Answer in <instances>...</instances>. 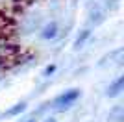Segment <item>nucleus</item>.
I'll list each match as a JSON object with an SVG mask.
<instances>
[{"label":"nucleus","mask_w":124,"mask_h":122,"mask_svg":"<svg viewBox=\"0 0 124 122\" xmlns=\"http://www.w3.org/2000/svg\"><path fill=\"white\" fill-rule=\"evenodd\" d=\"M122 91H124V76H120L119 80H115L113 83L109 85V89H108V96H109V98H115V96H119Z\"/></svg>","instance_id":"nucleus-3"},{"label":"nucleus","mask_w":124,"mask_h":122,"mask_svg":"<svg viewBox=\"0 0 124 122\" xmlns=\"http://www.w3.org/2000/svg\"><path fill=\"white\" fill-rule=\"evenodd\" d=\"M24 122H35V120H33V118H30V120H24Z\"/></svg>","instance_id":"nucleus-8"},{"label":"nucleus","mask_w":124,"mask_h":122,"mask_svg":"<svg viewBox=\"0 0 124 122\" xmlns=\"http://www.w3.org/2000/svg\"><path fill=\"white\" fill-rule=\"evenodd\" d=\"M57 31H59V26H57V22L52 20V22H48V24L41 30V37L46 39V41H52V39L57 37Z\"/></svg>","instance_id":"nucleus-2"},{"label":"nucleus","mask_w":124,"mask_h":122,"mask_svg":"<svg viewBox=\"0 0 124 122\" xmlns=\"http://www.w3.org/2000/svg\"><path fill=\"white\" fill-rule=\"evenodd\" d=\"M54 72H56V65H54V63H52V65H48L46 69H45V70H43V76H52V74H54Z\"/></svg>","instance_id":"nucleus-6"},{"label":"nucleus","mask_w":124,"mask_h":122,"mask_svg":"<svg viewBox=\"0 0 124 122\" xmlns=\"http://www.w3.org/2000/svg\"><path fill=\"white\" fill-rule=\"evenodd\" d=\"M26 111V104L24 102H19V104H15L13 107H9L8 111L4 113V117H17V115H21V113Z\"/></svg>","instance_id":"nucleus-4"},{"label":"nucleus","mask_w":124,"mask_h":122,"mask_svg":"<svg viewBox=\"0 0 124 122\" xmlns=\"http://www.w3.org/2000/svg\"><path fill=\"white\" fill-rule=\"evenodd\" d=\"M45 122H56V118H46Z\"/></svg>","instance_id":"nucleus-7"},{"label":"nucleus","mask_w":124,"mask_h":122,"mask_svg":"<svg viewBox=\"0 0 124 122\" xmlns=\"http://www.w3.org/2000/svg\"><path fill=\"white\" fill-rule=\"evenodd\" d=\"M89 35H91V30H82V31H80V35L74 39V48L80 50V48L85 45V41L89 39Z\"/></svg>","instance_id":"nucleus-5"},{"label":"nucleus","mask_w":124,"mask_h":122,"mask_svg":"<svg viewBox=\"0 0 124 122\" xmlns=\"http://www.w3.org/2000/svg\"><path fill=\"white\" fill-rule=\"evenodd\" d=\"M78 98H80V89H69V91H65L63 94H59L54 100V107L57 111H65V109H69L72 106Z\"/></svg>","instance_id":"nucleus-1"}]
</instances>
